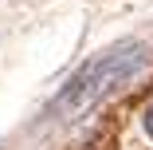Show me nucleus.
Returning <instances> with one entry per match:
<instances>
[{
    "label": "nucleus",
    "mask_w": 153,
    "mask_h": 150,
    "mask_svg": "<svg viewBox=\"0 0 153 150\" xmlns=\"http://www.w3.org/2000/svg\"><path fill=\"white\" fill-rule=\"evenodd\" d=\"M141 130H145V134H149V142H153V103L141 111Z\"/></svg>",
    "instance_id": "2"
},
{
    "label": "nucleus",
    "mask_w": 153,
    "mask_h": 150,
    "mask_svg": "<svg viewBox=\"0 0 153 150\" xmlns=\"http://www.w3.org/2000/svg\"><path fill=\"white\" fill-rule=\"evenodd\" d=\"M145 63H149L145 44H114V47H106L102 55H94L86 67H79L67 79V87L51 103V115L55 118H79L86 111H94L118 87H126Z\"/></svg>",
    "instance_id": "1"
}]
</instances>
